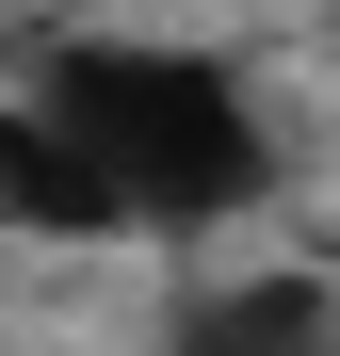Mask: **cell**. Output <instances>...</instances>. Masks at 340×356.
<instances>
[{"instance_id": "obj_2", "label": "cell", "mask_w": 340, "mask_h": 356, "mask_svg": "<svg viewBox=\"0 0 340 356\" xmlns=\"http://www.w3.org/2000/svg\"><path fill=\"white\" fill-rule=\"evenodd\" d=\"M179 356H340V275H227L179 308Z\"/></svg>"}, {"instance_id": "obj_1", "label": "cell", "mask_w": 340, "mask_h": 356, "mask_svg": "<svg viewBox=\"0 0 340 356\" xmlns=\"http://www.w3.org/2000/svg\"><path fill=\"white\" fill-rule=\"evenodd\" d=\"M49 81V130H65L81 195H97V243H146V227H227L275 178L259 97L211 65V49H33Z\"/></svg>"}]
</instances>
